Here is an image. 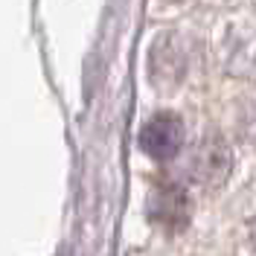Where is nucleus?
Segmentation results:
<instances>
[{"label":"nucleus","mask_w":256,"mask_h":256,"mask_svg":"<svg viewBox=\"0 0 256 256\" xmlns=\"http://www.w3.org/2000/svg\"><path fill=\"white\" fill-rule=\"evenodd\" d=\"M186 67H190V52H186V41L178 32H166L152 44V50H148V79L158 90L172 94L184 82Z\"/></svg>","instance_id":"obj_1"},{"label":"nucleus","mask_w":256,"mask_h":256,"mask_svg":"<svg viewBox=\"0 0 256 256\" xmlns=\"http://www.w3.org/2000/svg\"><path fill=\"white\" fill-rule=\"evenodd\" d=\"M233 172V152L218 131H210L201 137L198 152L192 158V175L204 190H218L227 184Z\"/></svg>","instance_id":"obj_2"},{"label":"nucleus","mask_w":256,"mask_h":256,"mask_svg":"<svg viewBox=\"0 0 256 256\" xmlns=\"http://www.w3.org/2000/svg\"><path fill=\"white\" fill-rule=\"evenodd\" d=\"M184 143V122L180 116L160 111L148 116L140 128V148L154 160H172Z\"/></svg>","instance_id":"obj_3"},{"label":"nucleus","mask_w":256,"mask_h":256,"mask_svg":"<svg viewBox=\"0 0 256 256\" xmlns=\"http://www.w3.org/2000/svg\"><path fill=\"white\" fill-rule=\"evenodd\" d=\"M148 218L158 227L169 230V233L184 230L190 224V198H186V192L180 186H172V184L160 186L148 201Z\"/></svg>","instance_id":"obj_4"},{"label":"nucleus","mask_w":256,"mask_h":256,"mask_svg":"<svg viewBox=\"0 0 256 256\" xmlns=\"http://www.w3.org/2000/svg\"><path fill=\"white\" fill-rule=\"evenodd\" d=\"M250 239H254V244H256V218L250 222Z\"/></svg>","instance_id":"obj_5"}]
</instances>
